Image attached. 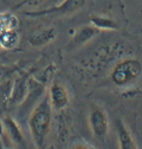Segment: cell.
I'll list each match as a JSON object with an SVG mask.
<instances>
[{
    "mask_svg": "<svg viewBox=\"0 0 142 149\" xmlns=\"http://www.w3.org/2000/svg\"><path fill=\"white\" fill-rule=\"evenodd\" d=\"M29 125L34 143L40 148L44 144L51 125V104L49 102V97H45L34 108L29 120Z\"/></svg>",
    "mask_w": 142,
    "mask_h": 149,
    "instance_id": "obj_1",
    "label": "cell"
},
{
    "mask_svg": "<svg viewBox=\"0 0 142 149\" xmlns=\"http://www.w3.org/2000/svg\"><path fill=\"white\" fill-rule=\"evenodd\" d=\"M142 73V64L137 59H124L118 62L110 73V78L114 84L124 86L135 79H137Z\"/></svg>",
    "mask_w": 142,
    "mask_h": 149,
    "instance_id": "obj_2",
    "label": "cell"
},
{
    "mask_svg": "<svg viewBox=\"0 0 142 149\" xmlns=\"http://www.w3.org/2000/svg\"><path fill=\"white\" fill-rule=\"evenodd\" d=\"M85 6V0H64V1L57 6H52L38 11H25L24 14L31 18H40L47 15H71L77 13Z\"/></svg>",
    "mask_w": 142,
    "mask_h": 149,
    "instance_id": "obj_3",
    "label": "cell"
},
{
    "mask_svg": "<svg viewBox=\"0 0 142 149\" xmlns=\"http://www.w3.org/2000/svg\"><path fill=\"white\" fill-rule=\"evenodd\" d=\"M49 102L51 108L55 110H62L69 104V95L65 88L59 83H52L49 89Z\"/></svg>",
    "mask_w": 142,
    "mask_h": 149,
    "instance_id": "obj_4",
    "label": "cell"
},
{
    "mask_svg": "<svg viewBox=\"0 0 142 149\" xmlns=\"http://www.w3.org/2000/svg\"><path fill=\"white\" fill-rule=\"evenodd\" d=\"M90 127L96 137H103L109 129L108 118L101 108H94L90 114Z\"/></svg>",
    "mask_w": 142,
    "mask_h": 149,
    "instance_id": "obj_5",
    "label": "cell"
},
{
    "mask_svg": "<svg viewBox=\"0 0 142 149\" xmlns=\"http://www.w3.org/2000/svg\"><path fill=\"white\" fill-rule=\"evenodd\" d=\"M57 37V30L55 27H46L32 33L29 37V43L32 46H44L53 42Z\"/></svg>",
    "mask_w": 142,
    "mask_h": 149,
    "instance_id": "obj_6",
    "label": "cell"
},
{
    "mask_svg": "<svg viewBox=\"0 0 142 149\" xmlns=\"http://www.w3.org/2000/svg\"><path fill=\"white\" fill-rule=\"evenodd\" d=\"M116 128H117V137L121 149H137L134 139L132 137L129 130L126 128L124 123L121 120H116Z\"/></svg>",
    "mask_w": 142,
    "mask_h": 149,
    "instance_id": "obj_7",
    "label": "cell"
},
{
    "mask_svg": "<svg viewBox=\"0 0 142 149\" xmlns=\"http://www.w3.org/2000/svg\"><path fill=\"white\" fill-rule=\"evenodd\" d=\"M3 123H4V128L6 130V134L14 143L19 144V146L25 144V139H24L22 130H20L19 125H18V123L12 117H5Z\"/></svg>",
    "mask_w": 142,
    "mask_h": 149,
    "instance_id": "obj_8",
    "label": "cell"
},
{
    "mask_svg": "<svg viewBox=\"0 0 142 149\" xmlns=\"http://www.w3.org/2000/svg\"><path fill=\"white\" fill-rule=\"evenodd\" d=\"M19 26V19L12 12H0V33L17 30Z\"/></svg>",
    "mask_w": 142,
    "mask_h": 149,
    "instance_id": "obj_9",
    "label": "cell"
},
{
    "mask_svg": "<svg viewBox=\"0 0 142 149\" xmlns=\"http://www.w3.org/2000/svg\"><path fill=\"white\" fill-rule=\"evenodd\" d=\"M20 37L18 34L17 30L7 31L0 33V47L5 50H13L19 45Z\"/></svg>",
    "mask_w": 142,
    "mask_h": 149,
    "instance_id": "obj_10",
    "label": "cell"
},
{
    "mask_svg": "<svg viewBox=\"0 0 142 149\" xmlns=\"http://www.w3.org/2000/svg\"><path fill=\"white\" fill-rule=\"evenodd\" d=\"M100 30L95 26H83L82 29H79L75 37H74V43L75 44H78V45H82V44H85L86 42H89L90 39H93L96 34H98Z\"/></svg>",
    "mask_w": 142,
    "mask_h": 149,
    "instance_id": "obj_11",
    "label": "cell"
},
{
    "mask_svg": "<svg viewBox=\"0 0 142 149\" xmlns=\"http://www.w3.org/2000/svg\"><path fill=\"white\" fill-rule=\"evenodd\" d=\"M27 89H29V82L26 81V77H22L18 79L13 88V92L11 96V103H19L20 101H23V98L26 95Z\"/></svg>",
    "mask_w": 142,
    "mask_h": 149,
    "instance_id": "obj_12",
    "label": "cell"
},
{
    "mask_svg": "<svg viewBox=\"0 0 142 149\" xmlns=\"http://www.w3.org/2000/svg\"><path fill=\"white\" fill-rule=\"evenodd\" d=\"M90 22L93 26L97 27L98 30H118V24L106 17H101V15H91Z\"/></svg>",
    "mask_w": 142,
    "mask_h": 149,
    "instance_id": "obj_13",
    "label": "cell"
},
{
    "mask_svg": "<svg viewBox=\"0 0 142 149\" xmlns=\"http://www.w3.org/2000/svg\"><path fill=\"white\" fill-rule=\"evenodd\" d=\"M37 1H40V0H22V1H19L17 5H14L12 8H13V10H18V8H22L24 5H30V4L37 3Z\"/></svg>",
    "mask_w": 142,
    "mask_h": 149,
    "instance_id": "obj_14",
    "label": "cell"
},
{
    "mask_svg": "<svg viewBox=\"0 0 142 149\" xmlns=\"http://www.w3.org/2000/svg\"><path fill=\"white\" fill-rule=\"evenodd\" d=\"M72 149H91V148L88 147V146H85V144H77V146H75Z\"/></svg>",
    "mask_w": 142,
    "mask_h": 149,
    "instance_id": "obj_15",
    "label": "cell"
},
{
    "mask_svg": "<svg viewBox=\"0 0 142 149\" xmlns=\"http://www.w3.org/2000/svg\"><path fill=\"white\" fill-rule=\"evenodd\" d=\"M0 1H4V0H0Z\"/></svg>",
    "mask_w": 142,
    "mask_h": 149,
    "instance_id": "obj_16",
    "label": "cell"
}]
</instances>
